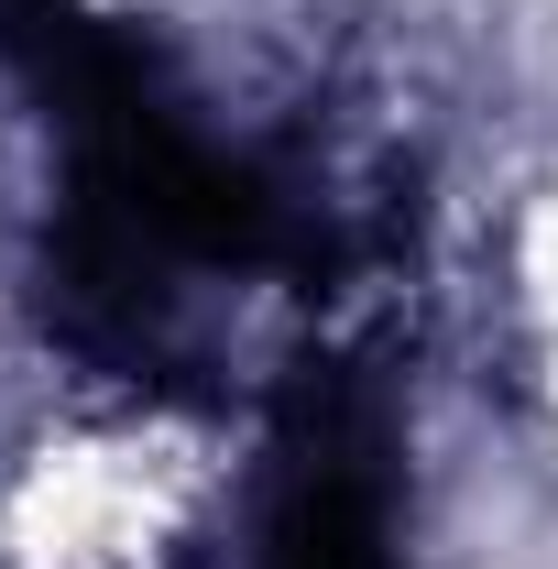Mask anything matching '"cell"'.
I'll use <instances>...</instances> for the list:
<instances>
[{
	"label": "cell",
	"instance_id": "1",
	"mask_svg": "<svg viewBox=\"0 0 558 569\" xmlns=\"http://www.w3.org/2000/svg\"><path fill=\"white\" fill-rule=\"evenodd\" d=\"M263 569H395L383 417L350 383H307L285 417V482L263 503Z\"/></svg>",
	"mask_w": 558,
	"mask_h": 569
}]
</instances>
